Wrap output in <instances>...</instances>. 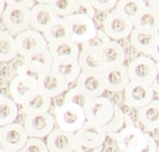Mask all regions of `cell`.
<instances>
[{"label": "cell", "mask_w": 159, "mask_h": 152, "mask_svg": "<svg viewBox=\"0 0 159 152\" xmlns=\"http://www.w3.org/2000/svg\"><path fill=\"white\" fill-rule=\"evenodd\" d=\"M19 152H49L46 142L42 141V139L29 138L25 146Z\"/></svg>", "instance_id": "obj_36"}, {"label": "cell", "mask_w": 159, "mask_h": 152, "mask_svg": "<svg viewBox=\"0 0 159 152\" xmlns=\"http://www.w3.org/2000/svg\"><path fill=\"white\" fill-rule=\"evenodd\" d=\"M39 90L46 96L57 97L69 90V84L59 74L51 70L46 74L37 77Z\"/></svg>", "instance_id": "obj_14"}, {"label": "cell", "mask_w": 159, "mask_h": 152, "mask_svg": "<svg viewBox=\"0 0 159 152\" xmlns=\"http://www.w3.org/2000/svg\"><path fill=\"white\" fill-rule=\"evenodd\" d=\"M100 74L105 90L113 93L124 92L126 87L130 83L127 66H125L124 64L105 67Z\"/></svg>", "instance_id": "obj_10"}, {"label": "cell", "mask_w": 159, "mask_h": 152, "mask_svg": "<svg viewBox=\"0 0 159 152\" xmlns=\"http://www.w3.org/2000/svg\"><path fill=\"white\" fill-rule=\"evenodd\" d=\"M111 40L108 37L105 32L102 29H98L97 33L94 37H92L91 40H88L86 43L82 44L80 48L84 50H89V51H96V52H100L103 48L106 46L109 41Z\"/></svg>", "instance_id": "obj_34"}, {"label": "cell", "mask_w": 159, "mask_h": 152, "mask_svg": "<svg viewBox=\"0 0 159 152\" xmlns=\"http://www.w3.org/2000/svg\"><path fill=\"white\" fill-rule=\"evenodd\" d=\"M55 123L59 129L76 133L86 122L84 111L73 103H62L54 110Z\"/></svg>", "instance_id": "obj_1"}, {"label": "cell", "mask_w": 159, "mask_h": 152, "mask_svg": "<svg viewBox=\"0 0 159 152\" xmlns=\"http://www.w3.org/2000/svg\"><path fill=\"white\" fill-rule=\"evenodd\" d=\"M18 55L16 37L7 30L0 31V63L10 62Z\"/></svg>", "instance_id": "obj_29"}, {"label": "cell", "mask_w": 159, "mask_h": 152, "mask_svg": "<svg viewBox=\"0 0 159 152\" xmlns=\"http://www.w3.org/2000/svg\"><path fill=\"white\" fill-rule=\"evenodd\" d=\"M137 118L148 132H154L159 127V100L153 99L149 105L137 110Z\"/></svg>", "instance_id": "obj_24"}, {"label": "cell", "mask_w": 159, "mask_h": 152, "mask_svg": "<svg viewBox=\"0 0 159 152\" xmlns=\"http://www.w3.org/2000/svg\"><path fill=\"white\" fill-rule=\"evenodd\" d=\"M29 137L22 124L14 123L0 126V147L7 151L19 152L27 143Z\"/></svg>", "instance_id": "obj_6"}, {"label": "cell", "mask_w": 159, "mask_h": 152, "mask_svg": "<svg viewBox=\"0 0 159 152\" xmlns=\"http://www.w3.org/2000/svg\"><path fill=\"white\" fill-rule=\"evenodd\" d=\"M53 61L61 60H78L81 48L73 40H62L59 43L48 44Z\"/></svg>", "instance_id": "obj_21"}, {"label": "cell", "mask_w": 159, "mask_h": 152, "mask_svg": "<svg viewBox=\"0 0 159 152\" xmlns=\"http://www.w3.org/2000/svg\"><path fill=\"white\" fill-rule=\"evenodd\" d=\"M123 93L126 105L137 110L149 105L154 99L155 95L151 85L137 84L133 82L129 83Z\"/></svg>", "instance_id": "obj_12"}, {"label": "cell", "mask_w": 159, "mask_h": 152, "mask_svg": "<svg viewBox=\"0 0 159 152\" xmlns=\"http://www.w3.org/2000/svg\"><path fill=\"white\" fill-rule=\"evenodd\" d=\"M156 152H159V144H158V146H157V151Z\"/></svg>", "instance_id": "obj_48"}, {"label": "cell", "mask_w": 159, "mask_h": 152, "mask_svg": "<svg viewBox=\"0 0 159 152\" xmlns=\"http://www.w3.org/2000/svg\"><path fill=\"white\" fill-rule=\"evenodd\" d=\"M76 2L75 0H58L51 4L58 17L67 18L76 13Z\"/></svg>", "instance_id": "obj_35"}, {"label": "cell", "mask_w": 159, "mask_h": 152, "mask_svg": "<svg viewBox=\"0 0 159 152\" xmlns=\"http://www.w3.org/2000/svg\"><path fill=\"white\" fill-rule=\"evenodd\" d=\"M48 44L59 43L62 40H72L71 28L65 18L58 17L53 21V23L43 32Z\"/></svg>", "instance_id": "obj_23"}, {"label": "cell", "mask_w": 159, "mask_h": 152, "mask_svg": "<svg viewBox=\"0 0 159 152\" xmlns=\"http://www.w3.org/2000/svg\"><path fill=\"white\" fill-rule=\"evenodd\" d=\"M11 97L17 105H22L29 95L39 90L38 79L28 74H19L10 83Z\"/></svg>", "instance_id": "obj_11"}, {"label": "cell", "mask_w": 159, "mask_h": 152, "mask_svg": "<svg viewBox=\"0 0 159 152\" xmlns=\"http://www.w3.org/2000/svg\"><path fill=\"white\" fill-rule=\"evenodd\" d=\"M35 0H5L7 6H19V7H26L31 8L34 3Z\"/></svg>", "instance_id": "obj_39"}, {"label": "cell", "mask_w": 159, "mask_h": 152, "mask_svg": "<svg viewBox=\"0 0 159 152\" xmlns=\"http://www.w3.org/2000/svg\"><path fill=\"white\" fill-rule=\"evenodd\" d=\"M78 62L82 73H101L105 66L102 62L100 52L81 49Z\"/></svg>", "instance_id": "obj_27"}, {"label": "cell", "mask_w": 159, "mask_h": 152, "mask_svg": "<svg viewBox=\"0 0 159 152\" xmlns=\"http://www.w3.org/2000/svg\"><path fill=\"white\" fill-rule=\"evenodd\" d=\"M133 29V22L120 14L116 8L109 11L102 24V30L108 35L110 40L116 41L129 38Z\"/></svg>", "instance_id": "obj_3"}, {"label": "cell", "mask_w": 159, "mask_h": 152, "mask_svg": "<svg viewBox=\"0 0 159 152\" xmlns=\"http://www.w3.org/2000/svg\"><path fill=\"white\" fill-rule=\"evenodd\" d=\"M102 150H103V146L98 148H89L78 144V143L76 144V148H75V152H102Z\"/></svg>", "instance_id": "obj_41"}, {"label": "cell", "mask_w": 159, "mask_h": 152, "mask_svg": "<svg viewBox=\"0 0 159 152\" xmlns=\"http://www.w3.org/2000/svg\"><path fill=\"white\" fill-rule=\"evenodd\" d=\"M78 144L89 148H98L103 146L107 133L103 126H98L86 121L83 126L75 133Z\"/></svg>", "instance_id": "obj_16"}, {"label": "cell", "mask_w": 159, "mask_h": 152, "mask_svg": "<svg viewBox=\"0 0 159 152\" xmlns=\"http://www.w3.org/2000/svg\"><path fill=\"white\" fill-rule=\"evenodd\" d=\"M125 116L126 114L119 106L115 105V112H113L112 118L108 121V123L104 125V129L107 136L116 139V133H120L125 126Z\"/></svg>", "instance_id": "obj_32"}, {"label": "cell", "mask_w": 159, "mask_h": 152, "mask_svg": "<svg viewBox=\"0 0 159 152\" xmlns=\"http://www.w3.org/2000/svg\"><path fill=\"white\" fill-rule=\"evenodd\" d=\"M151 86H152L153 91L157 95H159V64H157V73H156V76L154 80H153Z\"/></svg>", "instance_id": "obj_43"}, {"label": "cell", "mask_w": 159, "mask_h": 152, "mask_svg": "<svg viewBox=\"0 0 159 152\" xmlns=\"http://www.w3.org/2000/svg\"><path fill=\"white\" fill-rule=\"evenodd\" d=\"M65 19L70 25L72 40L79 46L94 37L98 31L95 21L81 15L74 14Z\"/></svg>", "instance_id": "obj_7"}, {"label": "cell", "mask_w": 159, "mask_h": 152, "mask_svg": "<svg viewBox=\"0 0 159 152\" xmlns=\"http://www.w3.org/2000/svg\"><path fill=\"white\" fill-rule=\"evenodd\" d=\"M134 28L159 32V13L151 6H147L133 20Z\"/></svg>", "instance_id": "obj_28"}, {"label": "cell", "mask_w": 159, "mask_h": 152, "mask_svg": "<svg viewBox=\"0 0 159 152\" xmlns=\"http://www.w3.org/2000/svg\"><path fill=\"white\" fill-rule=\"evenodd\" d=\"M53 58L48 48L39 50L23 58V67L26 71L40 76L52 70Z\"/></svg>", "instance_id": "obj_15"}, {"label": "cell", "mask_w": 159, "mask_h": 152, "mask_svg": "<svg viewBox=\"0 0 159 152\" xmlns=\"http://www.w3.org/2000/svg\"><path fill=\"white\" fill-rule=\"evenodd\" d=\"M100 56L105 67L122 65L126 60V51L118 41L110 40L100 51Z\"/></svg>", "instance_id": "obj_25"}, {"label": "cell", "mask_w": 159, "mask_h": 152, "mask_svg": "<svg viewBox=\"0 0 159 152\" xmlns=\"http://www.w3.org/2000/svg\"><path fill=\"white\" fill-rule=\"evenodd\" d=\"M97 11L93 6L89 0H78L76 2V13L77 15H81L86 18L94 20Z\"/></svg>", "instance_id": "obj_37"}, {"label": "cell", "mask_w": 159, "mask_h": 152, "mask_svg": "<svg viewBox=\"0 0 159 152\" xmlns=\"http://www.w3.org/2000/svg\"><path fill=\"white\" fill-rule=\"evenodd\" d=\"M149 56L156 62V63L159 64V38H158L157 43L154 44V47H153V49Z\"/></svg>", "instance_id": "obj_42"}, {"label": "cell", "mask_w": 159, "mask_h": 152, "mask_svg": "<svg viewBox=\"0 0 159 152\" xmlns=\"http://www.w3.org/2000/svg\"><path fill=\"white\" fill-rule=\"evenodd\" d=\"M55 118L49 112L25 116L23 126L29 138H47L55 129Z\"/></svg>", "instance_id": "obj_5"}, {"label": "cell", "mask_w": 159, "mask_h": 152, "mask_svg": "<svg viewBox=\"0 0 159 152\" xmlns=\"http://www.w3.org/2000/svg\"><path fill=\"white\" fill-rule=\"evenodd\" d=\"M0 148H1V147H0Z\"/></svg>", "instance_id": "obj_53"}, {"label": "cell", "mask_w": 159, "mask_h": 152, "mask_svg": "<svg viewBox=\"0 0 159 152\" xmlns=\"http://www.w3.org/2000/svg\"><path fill=\"white\" fill-rule=\"evenodd\" d=\"M75 87L92 99L103 96L106 91L100 73H81L75 83Z\"/></svg>", "instance_id": "obj_18"}, {"label": "cell", "mask_w": 159, "mask_h": 152, "mask_svg": "<svg viewBox=\"0 0 159 152\" xmlns=\"http://www.w3.org/2000/svg\"><path fill=\"white\" fill-rule=\"evenodd\" d=\"M115 112V105L109 98L105 96H100L93 98L88 109L85 110L86 121L98 125L104 126L112 118Z\"/></svg>", "instance_id": "obj_8"}, {"label": "cell", "mask_w": 159, "mask_h": 152, "mask_svg": "<svg viewBox=\"0 0 159 152\" xmlns=\"http://www.w3.org/2000/svg\"><path fill=\"white\" fill-rule=\"evenodd\" d=\"M52 70L59 74L69 85L76 83L82 70L78 60H61L53 61Z\"/></svg>", "instance_id": "obj_26"}, {"label": "cell", "mask_w": 159, "mask_h": 152, "mask_svg": "<svg viewBox=\"0 0 159 152\" xmlns=\"http://www.w3.org/2000/svg\"><path fill=\"white\" fill-rule=\"evenodd\" d=\"M149 6L154 8L155 11H157L159 13V0H149Z\"/></svg>", "instance_id": "obj_44"}, {"label": "cell", "mask_w": 159, "mask_h": 152, "mask_svg": "<svg viewBox=\"0 0 159 152\" xmlns=\"http://www.w3.org/2000/svg\"><path fill=\"white\" fill-rule=\"evenodd\" d=\"M157 96H158V100H159V95H157Z\"/></svg>", "instance_id": "obj_50"}, {"label": "cell", "mask_w": 159, "mask_h": 152, "mask_svg": "<svg viewBox=\"0 0 159 152\" xmlns=\"http://www.w3.org/2000/svg\"><path fill=\"white\" fill-rule=\"evenodd\" d=\"M0 152H16V151H7V150H5V149L0 148Z\"/></svg>", "instance_id": "obj_47"}, {"label": "cell", "mask_w": 159, "mask_h": 152, "mask_svg": "<svg viewBox=\"0 0 159 152\" xmlns=\"http://www.w3.org/2000/svg\"><path fill=\"white\" fill-rule=\"evenodd\" d=\"M115 140L121 152H139L146 145L147 133L136 126H126L116 133Z\"/></svg>", "instance_id": "obj_9"}, {"label": "cell", "mask_w": 159, "mask_h": 152, "mask_svg": "<svg viewBox=\"0 0 159 152\" xmlns=\"http://www.w3.org/2000/svg\"><path fill=\"white\" fill-rule=\"evenodd\" d=\"M5 7H7L5 0H0V16H2V14H3Z\"/></svg>", "instance_id": "obj_46"}, {"label": "cell", "mask_w": 159, "mask_h": 152, "mask_svg": "<svg viewBox=\"0 0 159 152\" xmlns=\"http://www.w3.org/2000/svg\"><path fill=\"white\" fill-rule=\"evenodd\" d=\"M75 1H78V0H75Z\"/></svg>", "instance_id": "obj_51"}, {"label": "cell", "mask_w": 159, "mask_h": 152, "mask_svg": "<svg viewBox=\"0 0 159 152\" xmlns=\"http://www.w3.org/2000/svg\"><path fill=\"white\" fill-rule=\"evenodd\" d=\"M158 33H159V32H158Z\"/></svg>", "instance_id": "obj_52"}, {"label": "cell", "mask_w": 159, "mask_h": 152, "mask_svg": "<svg viewBox=\"0 0 159 152\" xmlns=\"http://www.w3.org/2000/svg\"><path fill=\"white\" fill-rule=\"evenodd\" d=\"M18 114V105L13 100V98L0 93V126L14 123Z\"/></svg>", "instance_id": "obj_30"}, {"label": "cell", "mask_w": 159, "mask_h": 152, "mask_svg": "<svg viewBox=\"0 0 159 152\" xmlns=\"http://www.w3.org/2000/svg\"><path fill=\"white\" fill-rule=\"evenodd\" d=\"M35 1L38 2V3H42V4H53L55 3L56 1H58V0H35Z\"/></svg>", "instance_id": "obj_45"}, {"label": "cell", "mask_w": 159, "mask_h": 152, "mask_svg": "<svg viewBox=\"0 0 159 152\" xmlns=\"http://www.w3.org/2000/svg\"><path fill=\"white\" fill-rule=\"evenodd\" d=\"M57 18V14L50 4L35 3L30 8V28L43 33Z\"/></svg>", "instance_id": "obj_19"}, {"label": "cell", "mask_w": 159, "mask_h": 152, "mask_svg": "<svg viewBox=\"0 0 159 152\" xmlns=\"http://www.w3.org/2000/svg\"><path fill=\"white\" fill-rule=\"evenodd\" d=\"M157 132H158V133H159V127H158V129H157Z\"/></svg>", "instance_id": "obj_49"}, {"label": "cell", "mask_w": 159, "mask_h": 152, "mask_svg": "<svg viewBox=\"0 0 159 152\" xmlns=\"http://www.w3.org/2000/svg\"><path fill=\"white\" fill-rule=\"evenodd\" d=\"M158 38L159 33L157 31L134 28L129 36V43L135 51L149 56Z\"/></svg>", "instance_id": "obj_20"}, {"label": "cell", "mask_w": 159, "mask_h": 152, "mask_svg": "<svg viewBox=\"0 0 159 152\" xmlns=\"http://www.w3.org/2000/svg\"><path fill=\"white\" fill-rule=\"evenodd\" d=\"M15 37H16L18 53L23 58L39 50L48 48V43L43 33L31 28L26 29Z\"/></svg>", "instance_id": "obj_13"}, {"label": "cell", "mask_w": 159, "mask_h": 152, "mask_svg": "<svg viewBox=\"0 0 159 152\" xmlns=\"http://www.w3.org/2000/svg\"><path fill=\"white\" fill-rule=\"evenodd\" d=\"M119 0H89L93 6L98 11H110L115 10Z\"/></svg>", "instance_id": "obj_38"}, {"label": "cell", "mask_w": 159, "mask_h": 152, "mask_svg": "<svg viewBox=\"0 0 159 152\" xmlns=\"http://www.w3.org/2000/svg\"><path fill=\"white\" fill-rule=\"evenodd\" d=\"M76 144L75 133L66 132L59 127H55L46 140L49 152H75Z\"/></svg>", "instance_id": "obj_17"}, {"label": "cell", "mask_w": 159, "mask_h": 152, "mask_svg": "<svg viewBox=\"0 0 159 152\" xmlns=\"http://www.w3.org/2000/svg\"><path fill=\"white\" fill-rule=\"evenodd\" d=\"M157 146L158 145L156 144V141L154 140V138L147 133L146 145L143 146V148L139 152H156L157 151Z\"/></svg>", "instance_id": "obj_40"}, {"label": "cell", "mask_w": 159, "mask_h": 152, "mask_svg": "<svg viewBox=\"0 0 159 152\" xmlns=\"http://www.w3.org/2000/svg\"><path fill=\"white\" fill-rule=\"evenodd\" d=\"M51 107V98L42 93L40 90H37L30 94L23 101L21 105L22 113L25 116L48 113Z\"/></svg>", "instance_id": "obj_22"}, {"label": "cell", "mask_w": 159, "mask_h": 152, "mask_svg": "<svg viewBox=\"0 0 159 152\" xmlns=\"http://www.w3.org/2000/svg\"><path fill=\"white\" fill-rule=\"evenodd\" d=\"M127 70L130 82L151 85L157 73V63L150 56L143 55L133 59Z\"/></svg>", "instance_id": "obj_2"}, {"label": "cell", "mask_w": 159, "mask_h": 152, "mask_svg": "<svg viewBox=\"0 0 159 152\" xmlns=\"http://www.w3.org/2000/svg\"><path fill=\"white\" fill-rule=\"evenodd\" d=\"M147 6L148 4L145 0H119L116 10L133 22L140 11Z\"/></svg>", "instance_id": "obj_31"}, {"label": "cell", "mask_w": 159, "mask_h": 152, "mask_svg": "<svg viewBox=\"0 0 159 152\" xmlns=\"http://www.w3.org/2000/svg\"><path fill=\"white\" fill-rule=\"evenodd\" d=\"M92 101V98L88 97L84 93H82L81 91H79L76 87H73L66 92L64 103H73L78 107H80L83 111H85L88 109Z\"/></svg>", "instance_id": "obj_33"}, {"label": "cell", "mask_w": 159, "mask_h": 152, "mask_svg": "<svg viewBox=\"0 0 159 152\" xmlns=\"http://www.w3.org/2000/svg\"><path fill=\"white\" fill-rule=\"evenodd\" d=\"M5 30L16 36L30 27V8L7 6L1 16Z\"/></svg>", "instance_id": "obj_4"}]
</instances>
